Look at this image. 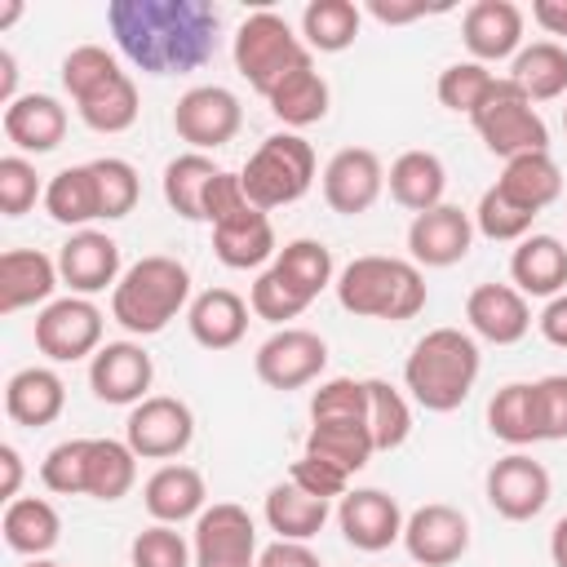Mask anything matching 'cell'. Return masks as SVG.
<instances>
[{
	"label": "cell",
	"mask_w": 567,
	"mask_h": 567,
	"mask_svg": "<svg viewBox=\"0 0 567 567\" xmlns=\"http://www.w3.org/2000/svg\"><path fill=\"white\" fill-rule=\"evenodd\" d=\"M106 27L146 75H186L217 53V9L204 0H111Z\"/></svg>",
	"instance_id": "cell-1"
},
{
	"label": "cell",
	"mask_w": 567,
	"mask_h": 567,
	"mask_svg": "<svg viewBox=\"0 0 567 567\" xmlns=\"http://www.w3.org/2000/svg\"><path fill=\"white\" fill-rule=\"evenodd\" d=\"M478 368H483V354H478V341L470 332L430 328L403 363V390L425 412H456L470 399Z\"/></svg>",
	"instance_id": "cell-2"
},
{
	"label": "cell",
	"mask_w": 567,
	"mask_h": 567,
	"mask_svg": "<svg viewBox=\"0 0 567 567\" xmlns=\"http://www.w3.org/2000/svg\"><path fill=\"white\" fill-rule=\"evenodd\" d=\"M337 301L341 310L359 315V319H385V323H403L416 319L425 310V275L412 257H354L337 270Z\"/></svg>",
	"instance_id": "cell-3"
},
{
	"label": "cell",
	"mask_w": 567,
	"mask_h": 567,
	"mask_svg": "<svg viewBox=\"0 0 567 567\" xmlns=\"http://www.w3.org/2000/svg\"><path fill=\"white\" fill-rule=\"evenodd\" d=\"M62 89L71 93L75 115L93 133H124L137 124V84L102 44H80L62 58Z\"/></svg>",
	"instance_id": "cell-4"
},
{
	"label": "cell",
	"mask_w": 567,
	"mask_h": 567,
	"mask_svg": "<svg viewBox=\"0 0 567 567\" xmlns=\"http://www.w3.org/2000/svg\"><path fill=\"white\" fill-rule=\"evenodd\" d=\"M182 310H190V270L164 252L133 261L111 288V319L133 337L164 332Z\"/></svg>",
	"instance_id": "cell-5"
},
{
	"label": "cell",
	"mask_w": 567,
	"mask_h": 567,
	"mask_svg": "<svg viewBox=\"0 0 567 567\" xmlns=\"http://www.w3.org/2000/svg\"><path fill=\"white\" fill-rule=\"evenodd\" d=\"M230 58H235V71L261 93L270 97L292 71L310 66V49L306 40L288 27V18H279L275 9H257L239 22L235 31V44H230Z\"/></svg>",
	"instance_id": "cell-6"
},
{
	"label": "cell",
	"mask_w": 567,
	"mask_h": 567,
	"mask_svg": "<svg viewBox=\"0 0 567 567\" xmlns=\"http://www.w3.org/2000/svg\"><path fill=\"white\" fill-rule=\"evenodd\" d=\"M239 177H244V195L261 213L284 208V204H297L315 186V146L301 133H270L248 155V164L239 168Z\"/></svg>",
	"instance_id": "cell-7"
},
{
	"label": "cell",
	"mask_w": 567,
	"mask_h": 567,
	"mask_svg": "<svg viewBox=\"0 0 567 567\" xmlns=\"http://www.w3.org/2000/svg\"><path fill=\"white\" fill-rule=\"evenodd\" d=\"M478 142L501 155V159H514V155H532V151H549V124L540 120L536 102L505 75L487 89V97L478 102V111L470 115Z\"/></svg>",
	"instance_id": "cell-8"
},
{
	"label": "cell",
	"mask_w": 567,
	"mask_h": 567,
	"mask_svg": "<svg viewBox=\"0 0 567 567\" xmlns=\"http://www.w3.org/2000/svg\"><path fill=\"white\" fill-rule=\"evenodd\" d=\"M102 310L93 306V297H53L40 315H35V350L53 363H75V359H93L102 350Z\"/></svg>",
	"instance_id": "cell-9"
},
{
	"label": "cell",
	"mask_w": 567,
	"mask_h": 567,
	"mask_svg": "<svg viewBox=\"0 0 567 567\" xmlns=\"http://www.w3.org/2000/svg\"><path fill=\"white\" fill-rule=\"evenodd\" d=\"M195 567H257V523L235 501H213L190 532Z\"/></svg>",
	"instance_id": "cell-10"
},
{
	"label": "cell",
	"mask_w": 567,
	"mask_h": 567,
	"mask_svg": "<svg viewBox=\"0 0 567 567\" xmlns=\"http://www.w3.org/2000/svg\"><path fill=\"white\" fill-rule=\"evenodd\" d=\"M323 368H328V341L310 328H275L252 354V372L270 390H301L319 381Z\"/></svg>",
	"instance_id": "cell-11"
},
{
	"label": "cell",
	"mask_w": 567,
	"mask_h": 567,
	"mask_svg": "<svg viewBox=\"0 0 567 567\" xmlns=\"http://www.w3.org/2000/svg\"><path fill=\"white\" fill-rule=\"evenodd\" d=\"M195 439V412L173 394H151L137 408H128L124 443L137 452V461H173Z\"/></svg>",
	"instance_id": "cell-12"
},
{
	"label": "cell",
	"mask_w": 567,
	"mask_h": 567,
	"mask_svg": "<svg viewBox=\"0 0 567 567\" xmlns=\"http://www.w3.org/2000/svg\"><path fill=\"white\" fill-rule=\"evenodd\" d=\"M244 124V106L221 84H195L173 106V133L190 142V151H217L226 146Z\"/></svg>",
	"instance_id": "cell-13"
},
{
	"label": "cell",
	"mask_w": 567,
	"mask_h": 567,
	"mask_svg": "<svg viewBox=\"0 0 567 567\" xmlns=\"http://www.w3.org/2000/svg\"><path fill=\"white\" fill-rule=\"evenodd\" d=\"M151 381H155V363L142 341H106L89 359V390L111 408H137L142 399H151L146 394Z\"/></svg>",
	"instance_id": "cell-14"
},
{
	"label": "cell",
	"mask_w": 567,
	"mask_h": 567,
	"mask_svg": "<svg viewBox=\"0 0 567 567\" xmlns=\"http://www.w3.org/2000/svg\"><path fill=\"white\" fill-rule=\"evenodd\" d=\"M483 496L501 518L527 523L549 505V470L540 461H532L527 452H509V456L492 461V470L483 478Z\"/></svg>",
	"instance_id": "cell-15"
},
{
	"label": "cell",
	"mask_w": 567,
	"mask_h": 567,
	"mask_svg": "<svg viewBox=\"0 0 567 567\" xmlns=\"http://www.w3.org/2000/svg\"><path fill=\"white\" fill-rule=\"evenodd\" d=\"M403 549L416 567H452L470 549V518L456 505L430 501L408 514L403 523Z\"/></svg>",
	"instance_id": "cell-16"
},
{
	"label": "cell",
	"mask_w": 567,
	"mask_h": 567,
	"mask_svg": "<svg viewBox=\"0 0 567 567\" xmlns=\"http://www.w3.org/2000/svg\"><path fill=\"white\" fill-rule=\"evenodd\" d=\"M381 190H385V164L368 146H341L323 164V199L341 217L368 213L381 199Z\"/></svg>",
	"instance_id": "cell-17"
},
{
	"label": "cell",
	"mask_w": 567,
	"mask_h": 567,
	"mask_svg": "<svg viewBox=\"0 0 567 567\" xmlns=\"http://www.w3.org/2000/svg\"><path fill=\"white\" fill-rule=\"evenodd\" d=\"M403 523L408 518H403L399 501L381 487H354L337 501V527L363 554H381L394 540H403Z\"/></svg>",
	"instance_id": "cell-18"
},
{
	"label": "cell",
	"mask_w": 567,
	"mask_h": 567,
	"mask_svg": "<svg viewBox=\"0 0 567 567\" xmlns=\"http://www.w3.org/2000/svg\"><path fill=\"white\" fill-rule=\"evenodd\" d=\"M470 248H474V217L456 204H439L430 213H416L408 226V252L416 266L447 270V266L465 261Z\"/></svg>",
	"instance_id": "cell-19"
},
{
	"label": "cell",
	"mask_w": 567,
	"mask_h": 567,
	"mask_svg": "<svg viewBox=\"0 0 567 567\" xmlns=\"http://www.w3.org/2000/svg\"><path fill=\"white\" fill-rule=\"evenodd\" d=\"M58 275L75 297H93L120 284V244L102 230H75L58 248Z\"/></svg>",
	"instance_id": "cell-20"
},
{
	"label": "cell",
	"mask_w": 567,
	"mask_h": 567,
	"mask_svg": "<svg viewBox=\"0 0 567 567\" xmlns=\"http://www.w3.org/2000/svg\"><path fill=\"white\" fill-rule=\"evenodd\" d=\"M465 323L492 346H514L532 332V306L514 284H478L465 297Z\"/></svg>",
	"instance_id": "cell-21"
},
{
	"label": "cell",
	"mask_w": 567,
	"mask_h": 567,
	"mask_svg": "<svg viewBox=\"0 0 567 567\" xmlns=\"http://www.w3.org/2000/svg\"><path fill=\"white\" fill-rule=\"evenodd\" d=\"M470 62H501L523 49V9L514 0H474L461 18Z\"/></svg>",
	"instance_id": "cell-22"
},
{
	"label": "cell",
	"mask_w": 567,
	"mask_h": 567,
	"mask_svg": "<svg viewBox=\"0 0 567 567\" xmlns=\"http://www.w3.org/2000/svg\"><path fill=\"white\" fill-rule=\"evenodd\" d=\"M62 284L58 257L40 248H4L0 252V315H18L27 306H49Z\"/></svg>",
	"instance_id": "cell-23"
},
{
	"label": "cell",
	"mask_w": 567,
	"mask_h": 567,
	"mask_svg": "<svg viewBox=\"0 0 567 567\" xmlns=\"http://www.w3.org/2000/svg\"><path fill=\"white\" fill-rule=\"evenodd\" d=\"M0 128L22 155H49L66 137V106L53 93H22L13 106H4Z\"/></svg>",
	"instance_id": "cell-24"
},
{
	"label": "cell",
	"mask_w": 567,
	"mask_h": 567,
	"mask_svg": "<svg viewBox=\"0 0 567 567\" xmlns=\"http://www.w3.org/2000/svg\"><path fill=\"white\" fill-rule=\"evenodd\" d=\"M142 505H146V514H151L155 523L177 527V523L199 518V514L208 509V483H204V474H199L195 465L173 461V465H159V470L146 478Z\"/></svg>",
	"instance_id": "cell-25"
},
{
	"label": "cell",
	"mask_w": 567,
	"mask_h": 567,
	"mask_svg": "<svg viewBox=\"0 0 567 567\" xmlns=\"http://www.w3.org/2000/svg\"><path fill=\"white\" fill-rule=\"evenodd\" d=\"M213 252H217V261L230 266V270H257V266L275 261V257H279V244H275L270 217L252 204V208H244V213L217 221V226H213Z\"/></svg>",
	"instance_id": "cell-26"
},
{
	"label": "cell",
	"mask_w": 567,
	"mask_h": 567,
	"mask_svg": "<svg viewBox=\"0 0 567 567\" xmlns=\"http://www.w3.org/2000/svg\"><path fill=\"white\" fill-rule=\"evenodd\" d=\"M62 408H66V385L53 368H40V363L18 368L4 385V412H9L13 425L44 430L62 416Z\"/></svg>",
	"instance_id": "cell-27"
},
{
	"label": "cell",
	"mask_w": 567,
	"mask_h": 567,
	"mask_svg": "<svg viewBox=\"0 0 567 567\" xmlns=\"http://www.w3.org/2000/svg\"><path fill=\"white\" fill-rule=\"evenodd\" d=\"M509 279L523 297H558L567 292V244L558 235H527L509 252Z\"/></svg>",
	"instance_id": "cell-28"
},
{
	"label": "cell",
	"mask_w": 567,
	"mask_h": 567,
	"mask_svg": "<svg viewBox=\"0 0 567 567\" xmlns=\"http://www.w3.org/2000/svg\"><path fill=\"white\" fill-rule=\"evenodd\" d=\"M248 301L230 288H204L199 297H190V310H186V328L195 337V346L204 350H230L244 341L248 332Z\"/></svg>",
	"instance_id": "cell-29"
},
{
	"label": "cell",
	"mask_w": 567,
	"mask_h": 567,
	"mask_svg": "<svg viewBox=\"0 0 567 567\" xmlns=\"http://www.w3.org/2000/svg\"><path fill=\"white\" fill-rule=\"evenodd\" d=\"M492 186H496L509 204H518L523 213L540 217V213L563 195V173H558V164H554L549 151H532V155L505 159V168H501V177H496Z\"/></svg>",
	"instance_id": "cell-30"
},
{
	"label": "cell",
	"mask_w": 567,
	"mask_h": 567,
	"mask_svg": "<svg viewBox=\"0 0 567 567\" xmlns=\"http://www.w3.org/2000/svg\"><path fill=\"white\" fill-rule=\"evenodd\" d=\"M385 186H390V199L408 213H430L443 204V190H447V168L434 151H403L390 173H385Z\"/></svg>",
	"instance_id": "cell-31"
},
{
	"label": "cell",
	"mask_w": 567,
	"mask_h": 567,
	"mask_svg": "<svg viewBox=\"0 0 567 567\" xmlns=\"http://www.w3.org/2000/svg\"><path fill=\"white\" fill-rule=\"evenodd\" d=\"M4 545L22 558H49V549L62 540V518L44 496H18L4 505L0 518Z\"/></svg>",
	"instance_id": "cell-32"
},
{
	"label": "cell",
	"mask_w": 567,
	"mask_h": 567,
	"mask_svg": "<svg viewBox=\"0 0 567 567\" xmlns=\"http://www.w3.org/2000/svg\"><path fill=\"white\" fill-rule=\"evenodd\" d=\"M328 505H332V501L310 496L306 487H297V483L288 478V483H275V487L266 492L261 514H266V523H270V532H275L279 540H310V536L323 532Z\"/></svg>",
	"instance_id": "cell-33"
},
{
	"label": "cell",
	"mask_w": 567,
	"mask_h": 567,
	"mask_svg": "<svg viewBox=\"0 0 567 567\" xmlns=\"http://www.w3.org/2000/svg\"><path fill=\"white\" fill-rule=\"evenodd\" d=\"M44 213H49L58 226H75V230H89V221H102L93 168H89V164H66V168H58V173L44 182Z\"/></svg>",
	"instance_id": "cell-34"
},
{
	"label": "cell",
	"mask_w": 567,
	"mask_h": 567,
	"mask_svg": "<svg viewBox=\"0 0 567 567\" xmlns=\"http://www.w3.org/2000/svg\"><path fill=\"white\" fill-rule=\"evenodd\" d=\"M372 452H377V443H372L368 421H310L306 456H319L354 478L372 461Z\"/></svg>",
	"instance_id": "cell-35"
},
{
	"label": "cell",
	"mask_w": 567,
	"mask_h": 567,
	"mask_svg": "<svg viewBox=\"0 0 567 567\" xmlns=\"http://www.w3.org/2000/svg\"><path fill=\"white\" fill-rule=\"evenodd\" d=\"M509 80L532 97V102H554L567 93V49L558 40H532L514 53Z\"/></svg>",
	"instance_id": "cell-36"
},
{
	"label": "cell",
	"mask_w": 567,
	"mask_h": 567,
	"mask_svg": "<svg viewBox=\"0 0 567 567\" xmlns=\"http://www.w3.org/2000/svg\"><path fill=\"white\" fill-rule=\"evenodd\" d=\"M487 430L509 443V447H527L540 443V412H536V381H509L492 394L487 403Z\"/></svg>",
	"instance_id": "cell-37"
},
{
	"label": "cell",
	"mask_w": 567,
	"mask_h": 567,
	"mask_svg": "<svg viewBox=\"0 0 567 567\" xmlns=\"http://www.w3.org/2000/svg\"><path fill=\"white\" fill-rule=\"evenodd\" d=\"M137 483V452L124 439H89V470H84V496L93 501H120Z\"/></svg>",
	"instance_id": "cell-38"
},
{
	"label": "cell",
	"mask_w": 567,
	"mask_h": 567,
	"mask_svg": "<svg viewBox=\"0 0 567 567\" xmlns=\"http://www.w3.org/2000/svg\"><path fill=\"white\" fill-rule=\"evenodd\" d=\"M217 173H221V168H217L204 151H186V155L168 159V164H164V177H159L164 204H168L177 217H186V221H204V195H208V186H213Z\"/></svg>",
	"instance_id": "cell-39"
},
{
	"label": "cell",
	"mask_w": 567,
	"mask_h": 567,
	"mask_svg": "<svg viewBox=\"0 0 567 567\" xmlns=\"http://www.w3.org/2000/svg\"><path fill=\"white\" fill-rule=\"evenodd\" d=\"M363 27V9L350 0H310L301 9V40L310 53H346Z\"/></svg>",
	"instance_id": "cell-40"
},
{
	"label": "cell",
	"mask_w": 567,
	"mask_h": 567,
	"mask_svg": "<svg viewBox=\"0 0 567 567\" xmlns=\"http://www.w3.org/2000/svg\"><path fill=\"white\" fill-rule=\"evenodd\" d=\"M266 102H270L275 120H284L288 133H297V128H310V124H319V120L328 115L332 93H328V80H323V75L315 71V62H310V66L292 71Z\"/></svg>",
	"instance_id": "cell-41"
},
{
	"label": "cell",
	"mask_w": 567,
	"mask_h": 567,
	"mask_svg": "<svg viewBox=\"0 0 567 567\" xmlns=\"http://www.w3.org/2000/svg\"><path fill=\"white\" fill-rule=\"evenodd\" d=\"M297 292H306L310 301L337 284V266H332V248L323 239H288L279 248V257L270 261Z\"/></svg>",
	"instance_id": "cell-42"
},
{
	"label": "cell",
	"mask_w": 567,
	"mask_h": 567,
	"mask_svg": "<svg viewBox=\"0 0 567 567\" xmlns=\"http://www.w3.org/2000/svg\"><path fill=\"white\" fill-rule=\"evenodd\" d=\"M368 430H372V443L377 452H394L408 443L412 434V408H408V394L394 390L390 381L381 377H368Z\"/></svg>",
	"instance_id": "cell-43"
},
{
	"label": "cell",
	"mask_w": 567,
	"mask_h": 567,
	"mask_svg": "<svg viewBox=\"0 0 567 567\" xmlns=\"http://www.w3.org/2000/svg\"><path fill=\"white\" fill-rule=\"evenodd\" d=\"M93 168V182H97V208H102V221H120L137 208V195H142V177L128 159L120 155H102V159H89Z\"/></svg>",
	"instance_id": "cell-44"
},
{
	"label": "cell",
	"mask_w": 567,
	"mask_h": 567,
	"mask_svg": "<svg viewBox=\"0 0 567 567\" xmlns=\"http://www.w3.org/2000/svg\"><path fill=\"white\" fill-rule=\"evenodd\" d=\"M492 84H496V75H492L483 62H452V66L439 71L434 93H439V102H443L447 111H456V115H474Z\"/></svg>",
	"instance_id": "cell-45"
},
{
	"label": "cell",
	"mask_w": 567,
	"mask_h": 567,
	"mask_svg": "<svg viewBox=\"0 0 567 567\" xmlns=\"http://www.w3.org/2000/svg\"><path fill=\"white\" fill-rule=\"evenodd\" d=\"M474 217V230L478 235H487L492 244H518V239H527L532 235V213H523L518 204H509L496 186H487L483 195H478V208L470 213Z\"/></svg>",
	"instance_id": "cell-46"
},
{
	"label": "cell",
	"mask_w": 567,
	"mask_h": 567,
	"mask_svg": "<svg viewBox=\"0 0 567 567\" xmlns=\"http://www.w3.org/2000/svg\"><path fill=\"white\" fill-rule=\"evenodd\" d=\"M128 558H133V567H195L190 540L168 523L142 527L133 536V545H128Z\"/></svg>",
	"instance_id": "cell-47"
},
{
	"label": "cell",
	"mask_w": 567,
	"mask_h": 567,
	"mask_svg": "<svg viewBox=\"0 0 567 567\" xmlns=\"http://www.w3.org/2000/svg\"><path fill=\"white\" fill-rule=\"evenodd\" d=\"M248 306H252V315H257V319L288 328V319H297V315L310 306V297H306V292H297V288H292L275 266H266V270L257 275V284H252V292H248Z\"/></svg>",
	"instance_id": "cell-48"
},
{
	"label": "cell",
	"mask_w": 567,
	"mask_h": 567,
	"mask_svg": "<svg viewBox=\"0 0 567 567\" xmlns=\"http://www.w3.org/2000/svg\"><path fill=\"white\" fill-rule=\"evenodd\" d=\"M310 421H368V385L354 377H328L310 394Z\"/></svg>",
	"instance_id": "cell-49"
},
{
	"label": "cell",
	"mask_w": 567,
	"mask_h": 567,
	"mask_svg": "<svg viewBox=\"0 0 567 567\" xmlns=\"http://www.w3.org/2000/svg\"><path fill=\"white\" fill-rule=\"evenodd\" d=\"M84 470H89V439H62L40 461V483L58 496H84Z\"/></svg>",
	"instance_id": "cell-50"
},
{
	"label": "cell",
	"mask_w": 567,
	"mask_h": 567,
	"mask_svg": "<svg viewBox=\"0 0 567 567\" xmlns=\"http://www.w3.org/2000/svg\"><path fill=\"white\" fill-rule=\"evenodd\" d=\"M35 199H44V182H40L35 164L27 155H4L0 159V213L22 217L35 208Z\"/></svg>",
	"instance_id": "cell-51"
},
{
	"label": "cell",
	"mask_w": 567,
	"mask_h": 567,
	"mask_svg": "<svg viewBox=\"0 0 567 567\" xmlns=\"http://www.w3.org/2000/svg\"><path fill=\"white\" fill-rule=\"evenodd\" d=\"M536 412H540V443L567 439V372H549L536 381Z\"/></svg>",
	"instance_id": "cell-52"
},
{
	"label": "cell",
	"mask_w": 567,
	"mask_h": 567,
	"mask_svg": "<svg viewBox=\"0 0 567 567\" xmlns=\"http://www.w3.org/2000/svg\"><path fill=\"white\" fill-rule=\"evenodd\" d=\"M288 478H292L297 487H306L310 496H323V501H341V496L350 492V474H346V470H337V465H328V461H319V456H306V452L292 461Z\"/></svg>",
	"instance_id": "cell-53"
},
{
	"label": "cell",
	"mask_w": 567,
	"mask_h": 567,
	"mask_svg": "<svg viewBox=\"0 0 567 567\" xmlns=\"http://www.w3.org/2000/svg\"><path fill=\"white\" fill-rule=\"evenodd\" d=\"M244 208H252V199L244 195V177L221 168V173L213 177L208 195H204V221L217 226V221H226V217H235V213H244Z\"/></svg>",
	"instance_id": "cell-54"
},
{
	"label": "cell",
	"mask_w": 567,
	"mask_h": 567,
	"mask_svg": "<svg viewBox=\"0 0 567 567\" xmlns=\"http://www.w3.org/2000/svg\"><path fill=\"white\" fill-rule=\"evenodd\" d=\"M257 567H323L306 540H270L257 554Z\"/></svg>",
	"instance_id": "cell-55"
},
{
	"label": "cell",
	"mask_w": 567,
	"mask_h": 567,
	"mask_svg": "<svg viewBox=\"0 0 567 567\" xmlns=\"http://www.w3.org/2000/svg\"><path fill=\"white\" fill-rule=\"evenodd\" d=\"M536 328H540V337H545L549 346L567 350V292H558V297L545 301V310L536 315Z\"/></svg>",
	"instance_id": "cell-56"
},
{
	"label": "cell",
	"mask_w": 567,
	"mask_h": 567,
	"mask_svg": "<svg viewBox=\"0 0 567 567\" xmlns=\"http://www.w3.org/2000/svg\"><path fill=\"white\" fill-rule=\"evenodd\" d=\"M0 501H18V487H22V452L13 443H0Z\"/></svg>",
	"instance_id": "cell-57"
},
{
	"label": "cell",
	"mask_w": 567,
	"mask_h": 567,
	"mask_svg": "<svg viewBox=\"0 0 567 567\" xmlns=\"http://www.w3.org/2000/svg\"><path fill=\"white\" fill-rule=\"evenodd\" d=\"M532 18L545 35H567V0H536Z\"/></svg>",
	"instance_id": "cell-58"
},
{
	"label": "cell",
	"mask_w": 567,
	"mask_h": 567,
	"mask_svg": "<svg viewBox=\"0 0 567 567\" xmlns=\"http://www.w3.org/2000/svg\"><path fill=\"white\" fill-rule=\"evenodd\" d=\"M368 13H372L377 22H385V27H403V22L425 18L430 9H425V4H385V0H372V4H368Z\"/></svg>",
	"instance_id": "cell-59"
},
{
	"label": "cell",
	"mask_w": 567,
	"mask_h": 567,
	"mask_svg": "<svg viewBox=\"0 0 567 567\" xmlns=\"http://www.w3.org/2000/svg\"><path fill=\"white\" fill-rule=\"evenodd\" d=\"M22 93H18V58L9 49H0V106H13Z\"/></svg>",
	"instance_id": "cell-60"
},
{
	"label": "cell",
	"mask_w": 567,
	"mask_h": 567,
	"mask_svg": "<svg viewBox=\"0 0 567 567\" xmlns=\"http://www.w3.org/2000/svg\"><path fill=\"white\" fill-rule=\"evenodd\" d=\"M549 558H554V567H567V514L549 532Z\"/></svg>",
	"instance_id": "cell-61"
},
{
	"label": "cell",
	"mask_w": 567,
	"mask_h": 567,
	"mask_svg": "<svg viewBox=\"0 0 567 567\" xmlns=\"http://www.w3.org/2000/svg\"><path fill=\"white\" fill-rule=\"evenodd\" d=\"M18 18H22V0H4V4H0V31L13 27Z\"/></svg>",
	"instance_id": "cell-62"
},
{
	"label": "cell",
	"mask_w": 567,
	"mask_h": 567,
	"mask_svg": "<svg viewBox=\"0 0 567 567\" xmlns=\"http://www.w3.org/2000/svg\"><path fill=\"white\" fill-rule=\"evenodd\" d=\"M22 567H66V563H53V558H27Z\"/></svg>",
	"instance_id": "cell-63"
},
{
	"label": "cell",
	"mask_w": 567,
	"mask_h": 567,
	"mask_svg": "<svg viewBox=\"0 0 567 567\" xmlns=\"http://www.w3.org/2000/svg\"><path fill=\"white\" fill-rule=\"evenodd\" d=\"M563 128H567V106H563Z\"/></svg>",
	"instance_id": "cell-64"
}]
</instances>
